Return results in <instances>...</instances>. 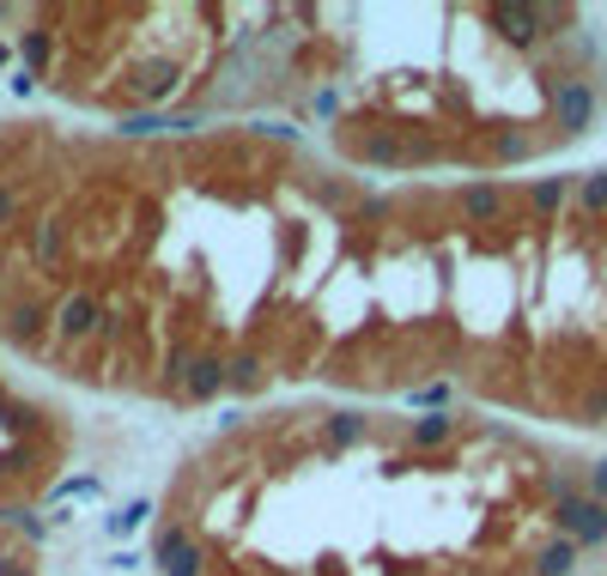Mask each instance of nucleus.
<instances>
[{
	"instance_id": "f257e3e1",
	"label": "nucleus",
	"mask_w": 607,
	"mask_h": 576,
	"mask_svg": "<svg viewBox=\"0 0 607 576\" xmlns=\"http://www.w3.org/2000/svg\"><path fill=\"white\" fill-rule=\"evenodd\" d=\"M159 571L164 576H207V546H201L195 528H183V522L164 528L159 534Z\"/></svg>"
},
{
	"instance_id": "39448f33",
	"label": "nucleus",
	"mask_w": 607,
	"mask_h": 576,
	"mask_svg": "<svg viewBox=\"0 0 607 576\" xmlns=\"http://www.w3.org/2000/svg\"><path fill=\"white\" fill-rule=\"evenodd\" d=\"M61 255H67V224L37 219V224H31V262H37V267H61Z\"/></svg>"
},
{
	"instance_id": "f03ea898",
	"label": "nucleus",
	"mask_w": 607,
	"mask_h": 576,
	"mask_svg": "<svg viewBox=\"0 0 607 576\" xmlns=\"http://www.w3.org/2000/svg\"><path fill=\"white\" fill-rule=\"evenodd\" d=\"M98 327H104V303L92 291H73V298L55 310V334L61 341H98Z\"/></svg>"
},
{
	"instance_id": "1a4fd4ad",
	"label": "nucleus",
	"mask_w": 607,
	"mask_h": 576,
	"mask_svg": "<svg viewBox=\"0 0 607 576\" xmlns=\"http://www.w3.org/2000/svg\"><path fill=\"white\" fill-rule=\"evenodd\" d=\"M19 49H25V61L37 67H49V55H55V31H25V43H19Z\"/></svg>"
},
{
	"instance_id": "0eeeda50",
	"label": "nucleus",
	"mask_w": 607,
	"mask_h": 576,
	"mask_svg": "<svg viewBox=\"0 0 607 576\" xmlns=\"http://www.w3.org/2000/svg\"><path fill=\"white\" fill-rule=\"evenodd\" d=\"M449 437H456V419H449V413H425V419L408 425V443L413 449H444Z\"/></svg>"
},
{
	"instance_id": "7ed1b4c3",
	"label": "nucleus",
	"mask_w": 607,
	"mask_h": 576,
	"mask_svg": "<svg viewBox=\"0 0 607 576\" xmlns=\"http://www.w3.org/2000/svg\"><path fill=\"white\" fill-rule=\"evenodd\" d=\"M456 207H462L474 224H499L504 212L516 207V188H504V183H468L462 195H456Z\"/></svg>"
},
{
	"instance_id": "6e6552de",
	"label": "nucleus",
	"mask_w": 607,
	"mask_h": 576,
	"mask_svg": "<svg viewBox=\"0 0 607 576\" xmlns=\"http://www.w3.org/2000/svg\"><path fill=\"white\" fill-rule=\"evenodd\" d=\"M365 431H370V419H365V413H329V419H322V437H329L334 449L358 443Z\"/></svg>"
},
{
	"instance_id": "9d476101",
	"label": "nucleus",
	"mask_w": 607,
	"mask_h": 576,
	"mask_svg": "<svg viewBox=\"0 0 607 576\" xmlns=\"http://www.w3.org/2000/svg\"><path fill=\"white\" fill-rule=\"evenodd\" d=\"M146 516H152V504H128L122 516H110V528H116V534H134V528L146 522Z\"/></svg>"
},
{
	"instance_id": "20e7f679",
	"label": "nucleus",
	"mask_w": 607,
	"mask_h": 576,
	"mask_svg": "<svg viewBox=\"0 0 607 576\" xmlns=\"http://www.w3.org/2000/svg\"><path fill=\"white\" fill-rule=\"evenodd\" d=\"M49 322H55V315L43 310V303H13V310H7V341L25 346V353H37L43 334H49Z\"/></svg>"
},
{
	"instance_id": "423d86ee",
	"label": "nucleus",
	"mask_w": 607,
	"mask_h": 576,
	"mask_svg": "<svg viewBox=\"0 0 607 576\" xmlns=\"http://www.w3.org/2000/svg\"><path fill=\"white\" fill-rule=\"evenodd\" d=\"M262 377H267V358L255 353V346L225 358V389H262Z\"/></svg>"
},
{
	"instance_id": "9b49d317",
	"label": "nucleus",
	"mask_w": 607,
	"mask_h": 576,
	"mask_svg": "<svg viewBox=\"0 0 607 576\" xmlns=\"http://www.w3.org/2000/svg\"><path fill=\"white\" fill-rule=\"evenodd\" d=\"M13 219H19V188H13V183H0V231H7Z\"/></svg>"
},
{
	"instance_id": "f8f14e48",
	"label": "nucleus",
	"mask_w": 607,
	"mask_h": 576,
	"mask_svg": "<svg viewBox=\"0 0 607 576\" xmlns=\"http://www.w3.org/2000/svg\"><path fill=\"white\" fill-rule=\"evenodd\" d=\"M0 576H37V571H31V564H7Z\"/></svg>"
}]
</instances>
